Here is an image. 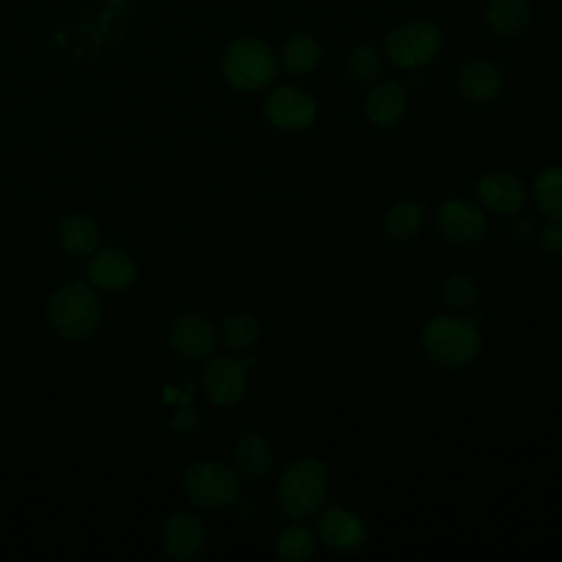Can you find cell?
Instances as JSON below:
<instances>
[{
  "label": "cell",
  "mask_w": 562,
  "mask_h": 562,
  "mask_svg": "<svg viewBox=\"0 0 562 562\" xmlns=\"http://www.w3.org/2000/svg\"><path fill=\"white\" fill-rule=\"evenodd\" d=\"M426 356L446 369H459L472 362L481 349L476 318L437 316L422 331Z\"/></svg>",
  "instance_id": "2"
},
{
  "label": "cell",
  "mask_w": 562,
  "mask_h": 562,
  "mask_svg": "<svg viewBox=\"0 0 562 562\" xmlns=\"http://www.w3.org/2000/svg\"><path fill=\"white\" fill-rule=\"evenodd\" d=\"M277 61L292 75H305L321 61V44L307 33H292L283 40Z\"/></svg>",
  "instance_id": "20"
},
{
  "label": "cell",
  "mask_w": 562,
  "mask_h": 562,
  "mask_svg": "<svg viewBox=\"0 0 562 562\" xmlns=\"http://www.w3.org/2000/svg\"><path fill=\"white\" fill-rule=\"evenodd\" d=\"M263 114L268 123L279 130L296 132L305 130L316 119V101L314 97L294 83L274 86L263 99Z\"/></svg>",
  "instance_id": "8"
},
{
  "label": "cell",
  "mask_w": 562,
  "mask_h": 562,
  "mask_svg": "<svg viewBox=\"0 0 562 562\" xmlns=\"http://www.w3.org/2000/svg\"><path fill=\"white\" fill-rule=\"evenodd\" d=\"M529 18V0H487L485 4V24L498 37H514L522 33Z\"/></svg>",
  "instance_id": "17"
},
{
  "label": "cell",
  "mask_w": 562,
  "mask_h": 562,
  "mask_svg": "<svg viewBox=\"0 0 562 562\" xmlns=\"http://www.w3.org/2000/svg\"><path fill=\"white\" fill-rule=\"evenodd\" d=\"M46 316L57 336L66 340H83L99 325L101 303L86 283L75 281L50 296Z\"/></svg>",
  "instance_id": "3"
},
{
  "label": "cell",
  "mask_w": 562,
  "mask_h": 562,
  "mask_svg": "<svg viewBox=\"0 0 562 562\" xmlns=\"http://www.w3.org/2000/svg\"><path fill=\"white\" fill-rule=\"evenodd\" d=\"M540 246L547 255H562V222L551 220L540 233Z\"/></svg>",
  "instance_id": "27"
},
{
  "label": "cell",
  "mask_w": 562,
  "mask_h": 562,
  "mask_svg": "<svg viewBox=\"0 0 562 562\" xmlns=\"http://www.w3.org/2000/svg\"><path fill=\"white\" fill-rule=\"evenodd\" d=\"M503 70L490 59H470L457 72V90L472 103H490L503 94Z\"/></svg>",
  "instance_id": "12"
},
{
  "label": "cell",
  "mask_w": 562,
  "mask_h": 562,
  "mask_svg": "<svg viewBox=\"0 0 562 562\" xmlns=\"http://www.w3.org/2000/svg\"><path fill=\"white\" fill-rule=\"evenodd\" d=\"M426 217V206L422 202L402 200L386 211L382 226L393 241H411L422 233Z\"/></svg>",
  "instance_id": "19"
},
{
  "label": "cell",
  "mask_w": 562,
  "mask_h": 562,
  "mask_svg": "<svg viewBox=\"0 0 562 562\" xmlns=\"http://www.w3.org/2000/svg\"><path fill=\"white\" fill-rule=\"evenodd\" d=\"M435 228L448 244L472 248L485 239L487 217L476 204L461 198H450L437 206Z\"/></svg>",
  "instance_id": "7"
},
{
  "label": "cell",
  "mask_w": 562,
  "mask_h": 562,
  "mask_svg": "<svg viewBox=\"0 0 562 562\" xmlns=\"http://www.w3.org/2000/svg\"><path fill=\"white\" fill-rule=\"evenodd\" d=\"M57 237H59L61 248L75 257H83L99 246V231H97L94 222L79 213L66 215L59 222Z\"/></svg>",
  "instance_id": "21"
},
{
  "label": "cell",
  "mask_w": 562,
  "mask_h": 562,
  "mask_svg": "<svg viewBox=\"0 0 562 562\" xmlns=\"http://www.w3.org/2000/svg\"><path fill=\"white\" fill-rule=\"evenodd\" d=\"M171 347L187 358H202L213 351L217 331L213 323L200 314H182L169 329Z\"/></svg>",
  "instance_id": "14"
},
{
  "label": "cell",
  "mask_w": 562,
  "mask_h": 562,
  "mask_svg": "<svg viewBox=\"0 0 562 562\" xmlns=\"http://www.w3.org/2000/svg\"><path fill=\"white\" fill-rule=\"evenodd\" d=\"M318 538L336 553H353L367 542L364 522L345 507H327L318 518Z\"/></svg>",
  "instance_id": "11"
},
{
  "label": "cell",
  "mask_w": 562,
  "mask_h": 562,
  "mask_svg": "<svg viewBox=\"0 0 562 562\" xmlns=\"http://www.w3.org/2000/svg\"><path fill=\"white\" fill-rule=\"evenodd\" d=\"M345 70L349 79L358 83H367L378 79L382 70V53L373 44H358L345 61Z\"/></svg>",
  "instance_id": "25"
},
{
  "label": "cell",
  "mask_w": 562,
  "mask_h": 562,
  "mask_svg": "<svg viewBox=\"0 0 562 562\" xmlns=\"http://www.w3.org/2000/svg\"><path fill=\"white\" fill-rule=\"evenodd\" d=\"M406 86L397 79H384L371 88L364 101V112L369 121L378 127L395 125L406 110Z\"/></svg>",
  "instance_id": "16"
},
{
  "label": "cell",
  "mask_w": 562,
  "mask_h": 562,
  "mask_svg": "<svg viewBox=\"0 0 562 562\" xmlns=\"http://www.w3.org/2000/svg\"><path fill=\"white\" fill-rule=\"evenodd\" d=\"M246 369L233 356H213L202 369V389L215 406H235L246 393Z\"/></svg>",
  "instance_id": "9"
},
{
  "label": "cell",
  "mask_w": 562,
  "mask_h": 562,
  "mask_svg": "<svg viewBox=\"0 0 562 562\" xmlns=\"http://www.w3.org/2000/svg\"><path fill=\"white\" fill-rule=\"evenodd\" d=\"M533 198L549 220L562 222V167H547L536 176Z\"/></svg>",
  "instance_id": "22"
},
{
  "label": "cell",
  "mask_w": 562,
  "mask_h": 562,
  "mask_svg": "<svg viewBox=\"0 0 562 562\" xmlns=\"http://www.w3.org/2000/svg\"><path fill=\"white\" fill-rule=\"evenodd\" d=\"M314 549H316V538L303 525L285 527L274 540V551L285 562H303L314 553Z\"/></svg>",
  "instance_id": "24"
},
{
  "label": "cell",
  "mask_w": 562,
  "mask_h": 562,
  "mask_svg": "<svg viewBox=\"0 0 562 562\" xmlns=\"http://www.w3.org/2000/svg\"><path fill=\"white\" fill-rule=\"evenodd\" d=\"M327 494V470L314 457L292 461L277 485V505L285 516L310 518L314 516Z\"/></svg>",
  "instance_id": "1"
},
{
  "label": "cell",
  "mask_w": 562,
  "mask_h": 562,
  "mask_svg": "<svg viewBox=\"0 0 562 562\" xmlns=\"http://www.w3.org/2000/svg\"><path fill=\"white\" fill-rule=\"evenodd\" d=\"M476 193L483 206L503 215L518 213L527 202L525 182L516 173L505 169L483 173L476 182Z\"/></svg>",
  "instance_id": "10"
},
{
  "label": "cell",
  "mask_w": 562,
  "mask_h": 562,
  "mask_svg": "<svg viewBox=\"0 0 562 562\" xmlns=\"http://www.w3.org/2000/svg\"><path fill=\"white\" fill-rule=\"evenodd\" d=\"M88 277L92 285L105 290V292H121L127 290L136 279V266L134 261L114 248H105L94 255V259L88 266Z\"/></svg>",
  "instance_id": "15"
},
{
  "label": "cell",
  "mask_w": 562,
  "mask_h": 562,
  "mask_svg": "<svg viewBox=\"0 0 562 562\" xmlns=\"http://www.w3.org/2000/svg\"><path fill=\"white\" fill-rule=\"evenodd\" d=\"M237 470L248 479H261L272 465V446L261 432H246L233 450Z\"/></svg>",
  "instance_id": "18"
},
{
  "label": "cell",
  "mask_w": 562,
  "mask_h": 562,
  "mask_svg": "<svg viewBox=\"0 0 562 562\" xmlns=\"http://www.w3.org/2000/svg\"><path fill=\"white\" fill-rule=\"evenodd\" d=\"M279 61L272 50L255 37H239L228 44L222 57V72L231 88L257 92L268 88L277 77Z\"/></svg>",
  "instance_id": "4"
},
{
  "label": "cell",
  "mask_w": 562,
  "mask_h": 562,
  "mask_svg": "<svg viewBox=\"0 0 562 562\" xmlns=\"http://www.w3.org/2000/svg\"><path fill=\"white\" fill-rule=\"evenodd\" d=\"M184 492L189 501L202 507L220 509L231 505L239 494L237 474L217 461L193 463L184 474Z\"/></svg>",
  "instance_id": "6"
},
{
  "label": "cell",
  "mask_w": 562,
  "mask_h": 562,
  "mask_svg": "<svg viewBox=\"0 0 562 562\" xmlns=\"http://www.w3.org/2000/svg\"><path fill=\"white\" fill-rule=\"evenodd\" d=\"M160 544L169 558L189 560L204 549L206 531L195 516L176 514L162 525Z\"/></svg>",
  "instance_id": "13"
},
{
  "label": "cell",
  "mask_w": 562,
  "mask_h": 562,
  "mask_svg": "<svg viewBox=\"0 0 562 562\" xmlns=\"http://www.w3.org/2000/svg\"><path fill=\"white\" fill-rule=\"evenodd\" d=\"M222 342L231 349V351H248L257 338H259V323L255 321V316L246 314V312H233L224 318L222 329H220Z\"/></svg>",
  "instance_id": "23"
},
{
  "label": "cell",
  "mask_w": 562,
  "mask_h": 562,
  "mask_svg": "<svg viewBox=\"0 0 562 562\" xmlns=\"http://www.w3.org/2000/svg\"><path fill=\"white\" fill-rule=\"evenodd\" d=\"M443 35L428 20H413L393 26L382 42V55L389 64L404 70H417L439 57Z\"/></svg>",
  "instance_id": "5"
},
{
  "label": "cell",
  "mask_w": 562,
  "mask_h": 562,
  "mask_svg": "<svg viewBox=\"0 0 562 562\" xmlns=\"http://www.w3.org/2000/svg\"><path fill=\"white\" fill-rule=\"evenodd\" d=\"M441 299L452 310H472L479 303V288L468 274H450L441 285Z\"/></svg>",
  "instance_id": "26"
}]
</instances>
